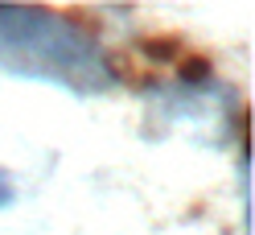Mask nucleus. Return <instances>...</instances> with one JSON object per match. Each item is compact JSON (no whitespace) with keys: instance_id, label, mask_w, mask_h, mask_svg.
I'll use <instances>...</instances> for the list:
<instances>
[{"instance_id":"nucleus-2","label":"nucleus","mask_w":255,"mask_h":235,"mask_svg":"<svg viewBox=\"0 0 255 235\" xmlns=\"http://www.w3.org/2000/svg\"><path fill=\"white\" fill-rule=\"evenodd\" d=\"M17 202V182H12L8 169H0V211H8Z\"/></svg>"},{"instance_id":"nucleus-1","label":"nucleus","mask_w":255,"mask_h":235,"mask_svg":"<svg viewBox=\"0 0 255 235\" xmlns=\"http://www.w3.org/2000/svg\"><path fill=\"white\" fill-rule=\"evenodd\" d=\"M0 70L54 83L74 95H99L116 87V70L99 41L37 4H0Z\"/></svg>"}]
</instances>
